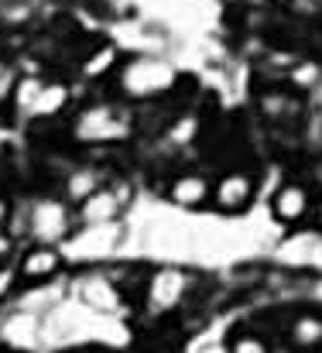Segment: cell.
<instances>
[{
	"label": "cell",
	"mask_w": 322,
	"mask_h": 353,
	"mask_svg": "<svg viewBox=\"0 0 322 353\" xmlns=\"http://www.w3.org/2000/svg\"><path fill=\"white\" fill-rule=\"evenodd\" d=\"M0 343L10 350H34L41 343V319L34 312H10L0 319Z\"/></svg>",
	"instance_id": "cell-14"
},
{
	"label": "cell",
	"mask_w": 322,
	"mask_h": 353,
	"mask_svg": "<svg viewBox=\"0 0 322 353\" xmlns=\"http://www.w3.org/2000/svg\"><path fill=\"white\" fill-rule=\"evenodd\" d=\"M14 213H17L14 196L0 192V234H10V220H14Z\"/></svg>",
	"instance_id": "cell-20"
},
{
	"label": "cell",
	"mask_w": 322,
	"mask_h": 353,
	"mask_svg": "<svg viewBox=\"0 0 322 353\" xmlns=\"http://www.w3.org/2000/svg\"><path fill=\"white\" fill-rule=\"evenodd\" d=\"M192 292V274L182 271V268H154L148 278H144V292H141V305L144 312L151 316H168L175 312Z\"/></svg>",
	"instance_id": "cell-6"
},
{
	"label": "cell",
	"mask_w": 322,
	"mask_h": 353,
	"mask_svg": "<svg viewBox=\"0 0 322 353\" xmlns=\"http://www.w3.org/2000/svg\"><path fill=\"white\" fill-rule=\"evenodd\" d=\"M110 172L107 161L103 158H93V154H76V161L59 175V196L66 199V203H72V206H79L86 196H93L103 182H110Z\"/></svg>",
	"instance_id": "cell-9"
},
{
	"label": "cell",
	"mask_w": 322,
	"mask_h": 353,
	"mask_svg": "<svg viewBox=\"0 0 322 353\" xmlns=\"http://www.w3.org/2000/svg\"><path fill=\"white\" fill-rule=\"evenodd\" d=\"M192 353H226V343H199Z\"/></svg>",
	"instance_id": "cell-21"
},
{
	"label": "cell",
	"mask_w": 322,
	"mask_h": 353,
	"mask_svg": "<svg viewBox=\"0 0 322 353\" xmlns=\"http://www.w3.org/2000/svg\"><path fill=\"white\" fill-rule=\"evenodd\" d=\"M45 76H48L45 69H24L21 72V79L14 86V97H10V107H7V120L10 123H28V114H31L41 86H45Z\"/></svg>",
	"instance_id": "cell-16"
},
{
	"label": "cell",
	"mask_w": 322,
	"mask_h": 353,
	"mask_svg": "<svg viewBox=\"0 0 322 353\" xmlns=\"http://www.w3.org/2000/svg\"><path fill=\"white\" fill-rule=\"evenodd\" d=\"M86 93L72 83V76H62V72H48L45 76V86L28 114L24 127H55V123H66V117L76 110V103L83 100Z\"/></svg>",
	"instance_id": "cell-5"
},
{
	"label": "cell",
	"mask_w": 322,
	"mask_h": 353,
	"mask_svg": "<svg viewBox=\"0 0 322 353\" xmlns=\"http://www.w3.org/2000/svg\"><path fill=\"white\" fill-rule=\"evenodd\" d=\"M274 3H292V0H274Z\"/></svg>",
	"instance_id": "cell-23"
},
{
	"label": "cell",
	"mask_w": 322,
	"mask_h": 353,
	"mask_svg": "<svg viewBox=\"0 0 322 353\" xmlns=\"http://www.w3.org/2000/svg\"><path fill=\"white\" fill-rule=\"evenodd\" d=\"M17 288H21V281H17L14 264H3V268H0V302H7Z\"/></svg>",
	"instance_id": "cell-19"
},
{
	"label": "cell",
	"mask_w": 322,
	"mask_h": 353,
	"mask_svg": "<svg viewBox=\"0 0 322 353\" xmlns=\"http://www.w3.org/2000/svg\"><path fill=\"white\" fill-rule=\"evenodd\" d=\"M182 90L185 76L165 52H127L103 93L127 107H151L175 100Z\"/></svg>",
	"instance_id": "cell-1"
},
{
	"label": "cell",
	"mask_w": 322,
	"mask_h": 353,
	"mask_svg": "<svg viewBox=\"0 0 322 353\" xmlns=\"http://www.w3.org/2000/svg\"><path fill=\"white\" fill-rule=\"evenodd\" d=\"M72 292H76V302L83 309L100 312V316H117L127 305V295H123L117 274H107V271H83L76 278Z\"/></svg>",
	"instance_id": "cell-8"
},
{
	"label": "cell",
	"mask_w": 322,
	"mask_h": 353,
	"mask_svg": "<svg viewBox=\"0 0 322 353\" xmlns=\"http://www.w3.org/2000/svg\"><path fill=\"white\" fill-rule=\"evenodd\" d=\"M316 210V192L302 179H285L271 196V216L281 227H302Z\"/></svg>",
	"instance_id": "cell-11"
},
{
	"label": "cell",
	"mask_w": 322,
	"mask_h": 353,
	"mask_svg": "<svg viewBox=\"0 0 322 353\" xmlns=\"http://www.w3.org/2000/svg\"><path fill=\"white\" fill-rule=\"evenodd\" d=\"M21 59H14L10 52L0 48V120H7V107H10V97H14V86L21 79Z\"/></svg>",
	"instance_id": "cell-17"
},
{
	"label": "cell",
	"mask_w": 322,
	"mask_h": 353,
	"mask_svg": "<svg viewBox=\"0 0 322 353\" xmlns=\"http://www.w3.org/2000/svg\"><path fill=\"white\" fill-rule=\"evenodd\" d=\"M285 336H288V347L295 353L322 350V312H316V309L295 312L285 326Z\"/></svg>",
	"instance_id": "cell-15"
},
{
	"label": "cell",
	"mask_w": 322,
	"mask_h": 353,
	"mask_svg": "<svg viewBox=\"0 0 322 353\" xmlns=\"http://www.w3.org/2000/svg\"><path fill=\"white\" fill-rule=\"evenodd\" d=\"M130 203H134L130 182L113 172L110 182H103L93 196H86L76 206V223L79 227H110V223H120Z\"/></svg>",
	"instance_id": "cell-4"
},
{
	"label": "cell",
	"mask_w": 322,
	"mask_h": 353,
	"mask_svg": "<svg viewBox=\"0 0 322 353\" xmlns=\"http://www.w3.org/2000/svg\"><path fill=\"white\" fill-rule=\"evenodd\" d=\"M76 230H79L76 206L66 203L55 189L52 192H38V196L28 199L24 216H21V234L28 236V243L62 247V243H69V236Z\"/></svg>",
	"instance_id": "cell-3"
},
{
	"label": "cell",
	"mask_w": 322,
	"mask_h": 353,
	"mask_svg": "<svg viewBox=\"0 0 322 353\" xmlns=\"http://www.w3.org/2000/svg\"><path fill=\"white\" fill-rule=\"evenodd\" d=\"M14 271H17V281H21V285H28V288H45V285H52V281L66 271V254H62V247L28 243V247L17 254Z\"/></svg>",
	"instance_id": "cell-10"
},
{
	"label": "cell",
	"mask_w": 322,
	"mask_h": 353,
	"mask_svg": "<svg viewBox=\"0 0 322 353\" xmlns=\"http://www.w3.org/2000/svg\"><path fill=\"white\" fill-rule=\"evenodd\" d=\"M62 127L72 151H113L137 137L134 107L113 100L107 93L83 97Z\"/></svg>",
	"instance_id": "cell-2"
},
{
	"label": "cell",
	"mask_w": 322,
	"mask_h": 353,
	"mask_svg": "<svg viewBox=\"0 0 322 353\" xmlns=\"http://www.w3.org/2000/svg\"><path fill=\"white\" fill-rule=\"evenodd\" d=\"M316 353H322V350H316Z\"/></svg>",
	"instance_id": "cell-24"
},
{
	"label": "cell",
	"mask_w": 322,
	"mask_h": 353,
	"mask_svg": "<svg viewBox=\"0 0 322 353\" xmlns=\"http://www.w3.org/2000/svg\"><path fill=\"white\" fill-rule=\"evenodd\" d=\"M210 192H213V179L199 168H179L172 172V179L165 182V199L179 210H203L210 206Z\"/></svg>",
	"instance_id": "cell-12"
},
{
	"label": "cell",
	"mask_w": 322,
	"mask_h": 353,
	"mask_svg": "<svg viewBox=\"0 0 322 353\" xmlns=\"http://www.w3.org/2000/svg\"><path fill=\"white\" fill-rule=\"evenodd\" d=\"M226 353H274L264 333H254V330H237L230 340H226Z\"/></svg>",
	"instance_id": "cell-18"
},
{
	"label": "cell",
	"mask_w": 322,
	"mask_h": 353,
	"mask_svg": "<svg viewBox=\"0 0 322 353\" xmlns=\"http://www.w3.org/2000/svg\"><path fill=\"white\" fill-rule=\"evenodd\" d=\"M257 199V172L233 165L226 172H219L213 179V192H210V206L219 216H240L254 206Z\"/></svg>",
	"instance_id": "cell-7"
},
{
	"label": "cell",
	"mask_w": 322,
	"mask_h": 353,
	"mask_svg": "<svg viewBox=\"0 0 322 353\" xmlns=\"http://www.w3.org/2000/svg\"><path fill=\"white\" fill-rule=\"evenodd\" d=\"M312 216H316V227H319V234H322V192L316 196V210H312Z\"/></svg>",
	"instance_id": "cell-22"
},
{
	"label": "cell",
	"mask_w": 322,
	"mask_h": 353,
	"mask_svg": "<svg viewBox=\"0 0 322 353\" xmlns=\"http://www.w3.org/2000/svg\"><path fill=\"white\" fill-rule=\"evenodd\" d=\"M302 97L288 86H264L257 93V110L261 117L271 120V123H295L302 117Z\"/></svg>",
	"instance_id": "cell-13"
}]
</instances>
